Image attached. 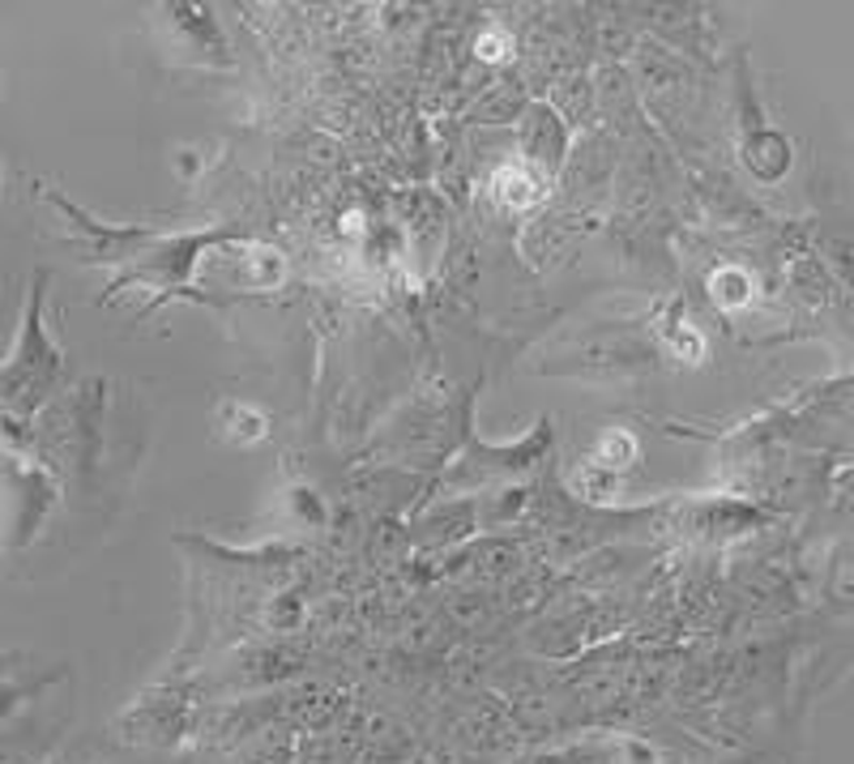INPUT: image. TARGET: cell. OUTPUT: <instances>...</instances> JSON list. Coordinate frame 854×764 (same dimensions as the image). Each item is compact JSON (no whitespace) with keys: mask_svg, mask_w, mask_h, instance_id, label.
<instances>
[{"mask_svg":"<svg viewBox=\"0 0 854 764\" xmlns=\"http://www.w3.org/2000/svg\"><path fill=\"white\" fill-rule=\"evenodd\" d=\"M710 291H714V300L722 308H744L752 300V282H747V273L740 270H717L710 278Z\"/></svg>","mask_w":854,"mask_h":764,"instance_id":"obj_2","label":"cell"},{"mask_svg":"<svg viewBox=\"0 0 854 764\" xmlns=\"http://www.w3.org/2000/svg\"><path fill=\"white\" fill-rule=\"evenodd\" d=\"M633 458H636V440L624 436V432H606V436L594 444V462L611 465V470H620V465H633Z\"/></svg>","mask_w":854,"mask_h":764,"instance_id":"obj_4","label":"cell"},{"mask_svg":"<svg viewBox=\"0 0 854 764\" xmlns=\"http://www.w3.org/2000/svg\"><path fill=\"white\" fill-rule=\"evenodd\" d=\"M666 338H671V346H675V351H680V355H684V359H701V351H705L696 333H675V329H671Z\"/></svg>","mask_w":854,"mask_h":764,"instance_id":"obj_5","label":"cell"},{"mask_svg":"<svg viewBox=\"0 0 854 764\" xmlns=\"http://www.w3.org/2000/svg\"><path fill=\"white\" fill-rule=\"evenodd\" d=\"M222 423H227V432L240 444H252V440L265 436V419L249 406H222Z\"/></svg>","mask_w":854,"mask_h":764,"instance_id":"obj_3","label":"cell"},{"mask_svg":"<svg viewBox=\"0 0 854 764\" xmlns=\"http://www.w3.org/2000/svg\"><path fill=\"white\" fill-rule=\"evenodd\" d=\"M496 197L509 205V210H530V205L543 197V189H539V180H534L530 171H522V167H500Z\"/></svg>","mask_w":854,"mask_h":764,"instance_id":"obj_1","label":"cell"},{"mask_svg":"<svg viewBox=\"0 0 854 764\" xmlns=\"http://www.w3.org/2000/svg\"><path fill=\"white\" fill-rule=\"evenodd\" d=\"M479 56H483V60L509 56V34H483V39H479Z\"/></svg>","mask_w":854,"mask_h":764,"instance_id":"obj_6","label":"cell"}]
</instances>
